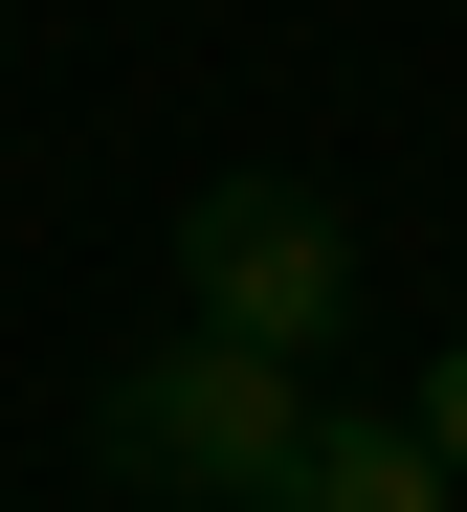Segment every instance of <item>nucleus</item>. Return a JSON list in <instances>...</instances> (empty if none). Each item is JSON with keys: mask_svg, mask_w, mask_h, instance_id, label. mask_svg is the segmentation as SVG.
Returning a JSON list of instances; mask_svg holds the SVG:
<instances>
[{"mask_svg": "<svg viewBox=\"0 0 467 512\" xmlns=\"http://www.w3.org/2000/svg\"><path fill=\"white\" fill-rule=\"evenodd\" d=\"M89 446H112V490H223V512H267V468L312 446V357H245V334L178 312L156 357L89 401Z\"/></svg>", "mask_w": 467, "mask_h": 512, "instance_id": "f257e3e1", "label": "nucleus"}, {"mask_svg": "<svg viewBox=\"0 0 467 512\" xmlns=\"http://www.w3.org/2000/svg\"><path fill=\"white\" fill-rule=\"evenodd\" d=\"M178 312L245 334V357H312V334L356 312V223L312 179H201V201H178Z\"/></svg>", "mask_w": 467, "mask_h": 512, "instance_id": "f03ea898", "label": "nucleus"}, {"mask_svg": "<svg viewBox=\"0 0 467 512\" xmlns=\"http://www.w3.org/2000/svg\"><path fill=\"white\" fill-rule=\"evenodd\" d=\"M267 512H445V446H423V423H334V401H312V446L267 468Z\"/></svg>", "mask_w": 467, "mask_h": 512, "instance_id": "7ed1b4c3", "label": "nucleus"}, {"mask_svg": "<svg viewBox=\"0 0 467 512\" xmlns=\"http://www.w3.org/2000/svg\"><path fill=\"white\" fill-rule=\"evenodd\" d=\"M401 423H423V446H445V490H467V357H445V379H423Z\"/></svg>", "mask_w": 467, "mask_h": 512, "instance_id": "20e7f679", "label": "nucleus"}]
</instances>
